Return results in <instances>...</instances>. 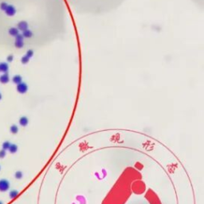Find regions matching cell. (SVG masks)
Wrapping results in <instances>:
<instances>
[{"label": "cell", "instance_id": "6da1fadb", "mask_svg": "<svg viewBox=\"0 0 204 204\" xmlns=\"http://www.w3.org/2000/svg\"><path fill=\"white\" fill-rule=\"evenodd\" d=\"M126 0H65L76 13L101 15L120 7Z\"/></svg>", "mask_w": 204, "mask_h": 204}]
</instances>
